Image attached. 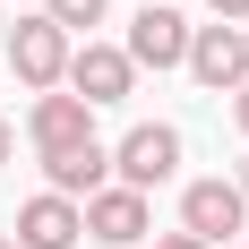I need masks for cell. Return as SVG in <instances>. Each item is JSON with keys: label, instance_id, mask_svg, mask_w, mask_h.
Segmentation results:
<instances>
[{"label": "cell", "instance_id": "obj_6", "mask_svg": "<svg viewBox=\"0 0 249 249\" xmlns=\"http://www.w3.org/2000/svg\"><path fill=\"white\" fill-rule=\"evenodd\" d=\"M77 103H129V86H138V69H129L121 43H77L69 52V77H60Z\"/></svg>", "mask_w": 249, "mask_h": 249}, {"label": "cell", "instance_id": "obj_7", "mask_svg": "<svg viewBox=\"0 0 249 249\" xmlns=\"http://www.w3.org/2000/svg\"><path fill=\"white\" fill-rule=\"evenodd\" d=\"M77 215H86V232H95L103 249H138V241H146V189H121V180H103L95 198L77 206Z\"/></svg>", "mask_w": 249, "mask_h": 249}, {"label": "cell", "instance_id": "obj_17", "mask_svg": "<svg viewBox=\"0 0 249 249\" xmlns=\"http://www.w3.org/2000/svg\"><path fill=\"white\" fill-rule=\"evenodd\" d=\"M0 249H18V241H0Z\"/></svg>", "mask_w": 249, "mask_h": 249}, {"label": "cell", "instance_id": "obj_2", "mask_svg": "<svg viewBox=\"0 0 249 249\" xmlns=\"http://www.w3.org/2000/svg\"><path fill=\"white\" fill-rule=\"evenodd\" d=\"M172 172H180V129L172 121H138L121 146H112V180H121V189H163Z\"/></svg>", "mask_w": 249, "mask_h": 249}, {"label": "cell", "instance_id": "obj_14", "mask_svg": "<svg viewBox=\"0 0 249 249\" xmlns=\"http://www.w3.org/2000/svg\"><path fill=\"white\" fill-rule=\"evenodd\" d=\"M232 121H241V138H249V86H241V95H232Z\"/></svg>", "mask_w": 249, "mask_h": 249}, {"label": "cell", "instance_id": "obj_11", "mask_svg": "<svg viewBox=\"0 0 249 249\" xmlns=\"http://www.w3.org/2000/svg\"><path fill=\"white\" fill-rule=\"evenodd\" d=\"M43 18L69 35V26H95V18H103V0H43Z\"/></svg>", "mask_w": 249, "mask_h": 249}, {"label": "cell", "instance_id": "obj_4", "mask_svg": "<svg viewBox=\"0 0 249 249\" xmlns=\"http://www.w3.org/2000/svg\"><path fill=\"white\" fill-rule=\"evenodd\" d=\"M129 69H180L189 60V18L180 9H163V0H146L138 18H129Z\"/></svg>", "mask_w": 249, "mask_h": 249}, {"label": "cell", "instance_id": "obj_3", "mask_svg": "<svg viewBox=\"0 0 249 249\" xmlns=\"http://www.w3.org/2000/svg\"><path fill=\"white\" fill-rule=\"evenodd\" d=\"M9 69H18L35 95H52V86L69 77V35H60L43 9H35V18H18V26H9Z\"/></svg>", "mask_w": 249, "mask_h": 249}, {"label": "cell", "instance_id": "obj_12", "mask_svg": "<svg viewBox=\"0 0 249 249\" xmlns=\"http://www.w3.org/2000/svg\"><path fill=\"white\" fill-rule=\"evenodd\" d=\"M206 9H215L224 26H241V18H249V0H206Z\"/></svg>", "mask_w": 249, "mask_h": 249}, {"label": "cell", "instance_id": "obj_15", "mask_svg": "<svg viewBox=\"0 0 249 249\" xmlns=\"http://www.w3.org/2000/svg\"><path fill=\"white\" fill-rule=\"evenodd\" d=\"M9 146H18V129H9V121H0V163H9Z\"/></svg>", "mask_w": 249, "mask_h": 249}, {"label": "cell", "instance_id": "obj_1", "mask_svg": "<svg viewBox=\"0 0 249 249\" xmlns=\"http://www.w3.org/2000/svg\"><path fill=\"white\" fill-rule=\"evenodd\" d=\"M180 69L198 77L206 95H241V86H249V35L224 26V18H215V26H189V60H180Z\"/></svg>", "mask_w": 249, "mask_h": 249}, {"label": "cell", "instance_id": "obj_9", "mask_svg": "<svg viewBox=\"0 0 249 249\" xmlns=\"http://www.w3.org/2000/svg\"><path fill=\"white\" fill-rule=\"evenodd\" d=\"M86 241V215H77V198H60V189H43V198L18 206V249H77Z\"/></svg>", "mask_w": 249, "mask_h": 249}, {"label": "cell", "instance_id": "obj_13", "mask_svg": "<svg viewBox=\"0 0 249 249\" xmlns=\"http://www.w3.org/2000/svg\"><path fill=\"white\" fill-rule=\"evenodd\" d=\"M155 249H206V241H198V232H163Z\"/></svg>", "mask_w": 249, "mask_h": 249}, {"label": "cell", "instance_id": "obj_8", "mask_svg": "<svg viewBox=\"0 0 249 249\" xmlns=\"http://www.w3.org/2000/svg\"><path fill=\"white\" fill-rule=\"evenodd\" d=\"M26 138H35V155H60V146H86L95 138V103H77V95H35V112H26Z\"/></svg>", "mask_w": 249, "mask_h": 249}, {"label": "cell", "instance_id": "obj_10", "mask_svg": "<svg viewBox=\"0 0 249 249\" xmlns=\"http://www.w3.org/2000/svg\"><path fill=\"white\" fill-rule=\"evenodd\" d=\"M43 180L52 189H60V198H95L103 180H112V146H103V138H86V146H60V155H43Z\"/></svg>", "mask_w": 249, "mask_h": 249}, {"label": "cell", "instance_id": "obj_18", "mask_svg": "<svg viewBox=\"0 0 249 249\" xmlns=\"http://www.w3.org/2000/svg\"><path fill=\"white\" fill-rule=\"evenodd\" d=\"M241 35H249V26H241Z\"/></svg>", "mask_w": 249, "mask_h": 249}, {"label": "cell", "instance_id": "obj_16", "mask_svg": "<svg viewBox=\"0 0 249 249\" xmlns=\"http://www.w3.org/2000/svg\"><path fill=\"white\" fill-rule=\"evenodd\" d=\"M241 198H249V163H241Z\"/></svg>", "mask_w": 249, "mask_h": 249}, {"label": "cell", "instance_id": "obj_5", "mask_svg": "<svg viewBox=\"0 0 249 249\" xmlns=\"http://www.w3.org/2000/svg\"><path fill=\"white\" fill-rule=\"evenodd\" d=\"M241 224H249L241 180H189V189H180V232H198L206 249H215V241H232Z\"/></svg>", "mask_w": 249, "mask_h": 249}]
</instances>
